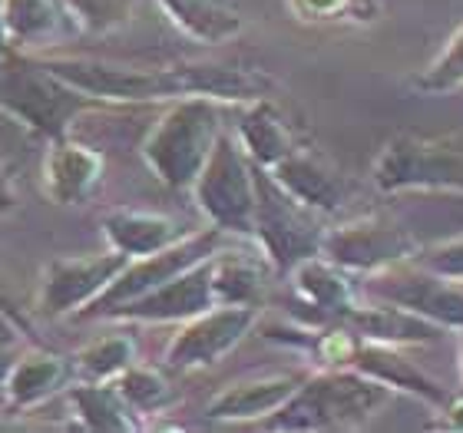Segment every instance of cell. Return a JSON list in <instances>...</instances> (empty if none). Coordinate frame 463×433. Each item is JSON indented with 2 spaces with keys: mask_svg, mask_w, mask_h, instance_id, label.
Returning a JSON list of instances; mask_svg holds the SVG:
<instances>
[{
  "mask_svg": "<svg viewBox=\"0 0 463 433\" xmlns=\"http://www.w3.org/2000/svg\"><path fill=\"white\" fill-rule=\"evenodd\" d=\"M259 183V199H255V229L269 255L279 265H298L321 251L318 225L311 221V209L295 202L271 175H255Z\"/></svg>",
  "mask_w": 463,
  "mask_h": 433,
  "instance_id": "52a82bcc",
  "label": "cell"
},
{
  "mask_svg": "<svg viewBox=\"0 0 463 433\" xmlns=\"http://www.w3.org/2000/svg\"><path fill=\"white\" fill-rule=\"evenodd\" d=\"M239 136H241L245 155H251L255 163L269 165V169L275 163H281V159L295 149V139H291L288 126L281 123V116L271 107H265V103H259V107L241 119Z\"/></svg>",
  "mask_w": 463,
  "mask_h": 433,
  "instance_id": "e0dca14e",
  "label": "cell"
},
{
  "mask_svg": "<svg viewBox=\"0 0 463 433\" xmlns=\"http://www.w3.org/2000/svg\"><path fill=\"white\" fill-rule=\"evenodd\" d=\"M371 179L381 193H460L463 195V129L440 136L397 133L377 153Z\"/></svg>",
  "mask_w": 463,
  "mask_h": 433,
  "instance_id": "7a4b0ae2",
  "label": "cell"
},
{
  "mask_svg": "<svg viewBox=\"0 0 463 433\" xmlns=\"http://www.w3.org/2000/svg\"><path fill=\"white\" fill-rule=\"evenodd\" d=\"M219 305L213 288V259L199 261L193 268H185L183 275L169 278L159 288L146 291L139 298H133L129 315L149 321H165V318H189L199 311Z\"/></svg>",
  "mask_w": 463,
  "mask_h": 433,
  "instance_id": "7c38bea8",
  "label": "cell"
},
{
  "mask_svg": "<svg viewBox=\"0 0 463 433\" xmlns=\"http://www.w3.org/2000/svg\"><path fill=\"white\" fill-rule=\"evenodd\" d=\"M175 221L149 212H119L109 219V239L123 255H153L175 241Z\"/></svg>",
  "mask_w": 463,
  "mask_h": 433,
  "instance_id": "ac0fdd59",
  "label": "cell"
},
{
  "mask_svg": "<svg viewBox=\"0 0 463 433\" xmlns=\"http://www.w3.org/2000/svg\"><path fill=\"white\" fill-rule=\"evenodd\" d=\"M163 10L195 40L219 43L241 30V17L225 0H159Z\"/></svg>",
  "mask_w": 463,
  "mask_h": 433,
  "instance_id": "2e32d148",
  "label": "cell"
},
{
  "mask_svg": "<svg viewBox=\"0 0 463 433\" xmlns=\"http://www.w3.org/2000/svg\"><path fill=\"white\" fill-rule=\"evenodd\" d=\"M301 384H305V377L298 374L241 381V384L225 387L222 394L215 397L213 404H209V417H215V420H251V417L275 414Z\"/></svg>",
  "mask_w": 463,
  "mask_h": 433,
  "instance_id": "5bb4252c",
  "label": "cell"
},
{
  "mask_svg": "<svg viewBox=\"0 0 463 433\" xmlns=\"http://www.w3.org/2000/svg\"><path fill=\"white\" fill-rule=\"evenodd\" d=\"M129 357H133V344H129V341H107V344H99L97 351H90L87 361L93 371L109 374V371H119Z\"/></svg>",
  "mask_w": 463,
  "mask_h": 433,
  "instance_id": "603a6c76",
  "label": "cell"
},
{
  "mask_svg": "<svg viewBox=\"0 0 463 433\" xmlns=\"http://www.w3.org/2000/svg\"><path fill=\"white\" fill-rule=\"evenodd\" d=\"M414 89L420 97H450L463 89V24L444 40L440 53L414 77Z\"/></svg>",
  "mask_w": 463,
  "mask_h": 433,
  "instance_id": "d6986e66",
  "label": "cell"
},
{
  "mask_svg": "<svg viewBox=\"0 0 463 433\" xmlns=\"http://www.w3.org/2000/svg\"><path fill=\"white\" fill-rule=\"evenodd\" d=\"M215 245H219V231H205V235H189L185 241H173V245H165V249L153 251V255H143L139 265H133L123 278L116 281L107 301L109 305L113 301H133L139 295H146V291L159 288L169 278L183 275L185 268L213 259Z\"/></svg>",
  "mask_w": 463,
  "mask_h": 433,
  "instance_id": "30bf717a",
  "label": "cell"
},
{
  "mask_svg": "<svg viewBox=\"0 0 463 433\" xmlns=\"http://www.w3.org/2000/svg\"><path fill=\"white\" fill-rule=\"evenodd\" d=\"M457 364H460V381H463V331H457Z\"/></svg>",
  "mask_w": 463,
  "mask_h": 433,
  "instance_id": "d4e9b609",
  "label": "cell"
},
{
  "mask_svg": "<svg viewBox=\"0 0 463 433\" xmlns=\"http://www.w3.org/2000/svg\"><path fill=\"white\" fill-rule=\"evenodd\" d=\"M126 397L139 407H156L159 400H165V384L153 371H133V374L123 381Z\"/></svg>",
  "mask_w": 463,
  "mask_h": 433,
  "instance_id": "7402d4cb",
  "label": "cell"
},
{
  "mask_svg": "<svg viewBox=\"0 0 463 433\" xmlns=\"http://www.w3.org/2000/svg\"><path fill=\"white\" fill-rule=\"evenodd\" d=\"M271 179L311 212H338L347 199L345 179L331 165L321 163L318 155H308L301 149H291L281 163L271 165Z\"/></svg>",
  "mask_w": 463,
  "mask_h": 433,
  "instance_id": "8fae6325",
  "label": "cell"
},
{
  "mask_svg": "<svg viewBox=\"0 0 463 433\" xmlns=\"http://www.w3.org/2000/svg\"><path fill=\"white\" fill-rule=\"evenodd\" d=\"M351 271L335 265L331 259H311L298 261V291L315 305V308L328 311L335 318H345V311H351L357 305V291L347 278Z\"/></svg>",
  "mask_w": 463,
  "mask_h": 433,
  "instance_id": "9a60e30c",
  "label": "cell"
},
{
  "mask_svg": "<svg viewBox=\"0 0 463 433\" xmlns=\"http://www.w3.org/2000/svg\"><path fill=\"white\" fill-rule=\"evenodd\" d=\"M417 261H420L424 268L437 271V275L463 281V235L440 241V245H434V249H427V251H417Z\"/></svg>",
  "mask_w": 463,
  "mask_h": 433,
  "instance_id": "44dd1931",
  "label": "cell"
},
{
  "mask_svg": "<svg viewBox=\"0 0 463 433\" xmlns=\"http://www.w3.org/2000/svg\"><path fill=\"white\" fill-rule=\"evenodd\" d=\"M351 367L367 377H374V381H381L391 394L414 397V400H420L430 410H440L447 404V397H450V391L427 374L424 367H417L407 357V347L401 344H381V341L357 337V351Z\"/></svg>",
  "mask_w": 463,
  "mask_h": 433,
  "instance_id": "9c48e42d",
  "label": "cell"
},
{
  "mask_svg": "<svg viewBox=\"0 0 463 433\" xmlns=\"http://www.w3.org/2000/svg\"><path fill=\"white\" fill-rule=\"evenodd\" d=\"M347 327L354 331L357 337L364 341H381V344H401V347H420V344H434L437 337L444 334V327L430 325L414 311H404L391 305V301H377L371 298L357 301L354 308L345 311Z\"/></svg>",
  "mask_w": 463,
  "mask_h": 433,
  "instance_id": "4fadbf2b",
  "label": "cell"
},
{
  "mask_svg": "<svg viewBox=\"0 0 463 433\" xmlns=\"http://www.w3.org/2000/svg\"><path fill=\"white\" fill-rule=\"evenodd\" d=\"M305 20H371L374 7L367 0H291Z\"/></svg>",
  "mask_w": 463,
  "mask_h": 433,
  "instance_id": "ffe728a7",
  "label": "cell"
},
{
  "mask_svg": "<svg viewBox=\"0 0 463 433\" xmlns=\"http://www.w3.org/2000/svg\"><path fill=\"white\" fill-rule=\"evenodd\" d=\"M321 251H325V259L347 268L351 275H374L381 268L417 259L420 241L401 221L387 219V215H367V219L347 221L335 231H325Z\"/></svg>",
  "mask_w": 463,
  "mask_h": 433,
  "instance_id": "8992f818",
  "label": "cell"
},
{
  "mask_svg": "<svg viewBox=\"0 0 463 433\" xmlns=\"http://www.w3.org/2000/svg\"><path fill=\"white\" fill-rule=\"evenodd\" d=\"M364 291L377 301L414 311L444 331H463V281L437 275L417 259L367 275Z\"/></svg>",
  "mask_w": 463,
  "mask_h": 433,
  "instance_id": "277c9868",
  "label": "cell"
},
{
  "mask_svg": "<svg viewBox=\"0 0 463 433\" xmlns=\"http://www.w3.org/2000/svg\"><path fill=\"white\" fill-rule=\"evenodd\" d=\"M255 175L259 173L249 165L245 149L232 143L229 136H219L209 159H205L203 173L193 183L203 212L219 229L249 231L255 225V199H259Z\"/></svg>",
  "mask_w": 463,
  "mask_h": 433,
  "instance_id": "5b68a950",
  "label": "cell"
},
{
  "mask_svg": "<svg viewBox=\"0 0 463 433\" xmlns=\"http://www.w3.org/2000/svg\"><path fill=\"white\" fill-rule=\"evenodd\" d=\"M437 414H440V427L463 433V394H450V397H447V404L440 407Z\"/></svg>",
  "mask_w": 463,
  "mask_h": 433,
  "instance_id": "cb8c5ba5",
  "label": "cell"
},
{
  "mask_svg": "<svg viewBox=\"0 0 463 433\" xmlns=\"http://www.w3.org/2000/svg\"><path fill=\"white\" fill-rule=\"evenodd\" d=\"M215 139H219V113L213 99L189 97L153 129L146 143V159L163 183L175 189L193 185L213 153Z\"/></svg>",
  "mask_w": 463,
  "mask_h": 433,
  "instance_id": "3957f363",
  "label": "cell"
},
{
  "mask_svg": "<svg viewBox=\"0 0 463 433\" xmlns=\"http://www.w3.org/2000/svg\"><path fill=\"white\" fill-rule=\"evenodd\" d=\"M255 311L249 305H219L195 315L193 325H185L169 344V364L173 367H205L229 354L241 337L249 334Z\"/></svg>",
  "mask_w": 463,
  "mask_h": 433,
  "instance_id": "ba28073f",
  "label": "cell"
},
{
  "mask_svg": "<svg viewBox=\"0 0 463 433\" xmlns=\"http://www.w3.org/2000/svg\"><path fill=\"white\" fill-rule=\"evenodd\" d=\"M391 391L354 367H331L328 374L305 381L285 407L275 410L279 430H354L371 424L387 404Z\"/></svg>",
  "mask_w": 463,
  "mask_h": 433,
  "instance_id": "6da1fadb",
  "label": "cell"
}]
</instances>
